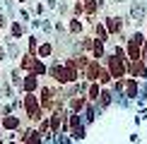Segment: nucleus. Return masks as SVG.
<instances>
[{"instance_id":"12","label":"nucleus","mask_w":147,"mask_h":144,"mask_svg":"<svg viewBox=\"0 0 147 144\" xmlns=\"http://www.w3.org/2000/svg\"><path fill=\"white\" fill-rule=\"evenodd\" d=\"M140 87H142L140 79H135V77H125V91H123V96L128 101H135L140 96Z\"/></svg>"},{"instance_id":"31","label":"nucleus","mask_w":147,"mask_h":144,"mask_svg":"<svg viewBox=\"0 0 147 144\" xmlns=\"http://www.w3.org/2000/svg\"><path fill=\"white\" fill-rule=\"evenodd\" d=\"M51 34H56V31H53V19H51V17H44V22H41V36L48 39Z\"/></svg>"},{"instance_id":"4","label":"nucleus","mask_w":147,"mask_h":144,"mask_svg":"<svg viewBox=\"0 0 147 144\" xmlns=\"http://www.w3.org/2000/svg\"><path fill=\"white\" fill-rule=\"evenodd\" d=\"M104 24H106V31L111 34V39H116L118 34H123V31H128V22H125V15H104V19H101Z\"/></svg>"},{"instance_id":"41","label":"nucleus","mask_w":147,"mask_h":144,"mask_svg":"<svg viewBox=\"0 0 147 144\" xmlns=\"http://www.w3.org/2000/svg\"><path fill=\"white\" fill-rule=\"evenodd\" d=\"M109 3H113V5H125L128 0H109Z\"/></svg>"},{"instance_id":"18","label":"nucleus","mask_w":147,"mask_h":144,"mask_svg":"<svg viewBox=\"0 0 147 144\" xmlns=\"http://www.w3.org/2000/svg\"><path fill=\"white\" fill-rule=\"evenodd\" d=\"M92 36H94V39H101V41H106V43H109V46H111V43H113V39H111V34H109V31H106V24H104L101 19H99V22H96V24H94V27H92Z\"/></svg>"},{"instance_id":"35","label":"nucleus","mask_w":147,"mask_h":144,"mask_svg":"<svg viewBox=\"0 0 147 144\" xmlns=\"http://www.w3.org/2000/svg\"><path fill=\"white\" fill-rule=\"evenodd\" d=\"M7 48H5V43H3V41H0V65H5V63H7Z\"/></svg>"},{"instance_id":"45","label":"nucleus","mask_w":147,"mask_h":144,"mask_svg":"<svg viewBox=\"0 0 147 144\" xmlns=\"http://www.w3.org/2000/svg\"><path fill=\"white\" fill-rule=\"evenodd\" d=\"M145 34H147V22H145Z\"/></svg>"},{"instance_id":"13","label":"nucleus","mask_w":147,"mask_h":144,"mask_svg":"<svg viewBox=\"0 0 147 144\" xmlns=\"http://www.w3.org/2000/svg\"><path fill=\"white\" fill-rule=\"evenodd\" d=\"M53 55H56V46H53V39H41L39 51H36V58H41V60H51Z\"/></svg>"},{"instance_id":"16","label":"nucleus","mask_w":147,"mask_h":144,"mask_svg":"<svg viewBox=\"0 0 147 144\" xmlns=\"http://www.w3.org/2000/svg\"><path fill=\"white\" fill-rule=\"evenodd\" d=\"M94 60H101L104 63V58L109 55V43L106 41H101V39H94V43H92V53H89Z\"/></svg>"},{"instance_id":"11","label":"nucleus","mask_w":147,"mask_h":144,"mask_svg":"<svg viewBox=\"0 0 147 144\" xmlns=\"http://www.w3.org/2000/svg\"><path fill=\"white\" fill-rule=\"evenodd\" d=\"M65 27H68V36H82V34H87V24L80 19V17H68V19H65Z\"/></svg>"},{"instance_id":"28","label":"nucleus","mask_w":147,"mask_h":144,"mask_svg":"<svg viewBox=\"0 0 147 144\" xmlns=\"http://www.w3.org/2000/svg\"><path fill=\"white\" fill-rule=\"evenodd\" d=\"M87 125H80V127H75V130H70V137H72V142H75V144H80V142H82L84 139V137H87Z\"/></svg>"},{"instance_id":"5","label":"nucleus","mask_w":147,"mask_h":144,"mask_svg":"<svg viewBox=\"0 0 147 144\" xmlns=\"http://www.w3.org/2000/svg\"><path fill=\"white\" fill-rule=\"evenodd\" d=\"M0 41H3V43H5V48H7V58H10V63H12V65H17V63H20V58H22V53H24L22 41L10 39L7 34H3V36H0Z\"/></svg>"},{"instance_id":"6","label":"nucleus","mask_w":147,"mask_h":144,"mask_svg":"<svg viewBox=\"0 0 147 144\" xmlns=\"http://www.w3.org/2000/svg\"><path fill=\"white\" fill-rule=\"evenodd\" d=\"M29 31H32V29H29V24H27V22L12 19V22H10V27H7V31H5V34H7L10 39H15V41H24Z\"/></svg>"},{"instance_id":"25","label":"nucleus","mask_w":147,"mask_h":144,"mask_svg":"<svg viewBox=\"0 0 147 144\" xmlns=\"http://www.w3.org/2000/svg\"><path fill=\"white\" fill-rule=\"evenodd\" d=\"M34 60H36V55H32V53H27V51H24L17 65H20V70H22V72H32V67H34Z\"/></svg>"},{"instance_id":"10","label":"nucleus","mask_w":147,"mask_h":144,"mask_svg":"<svg viewBox=\"0 0 147 144\" xmlns=\"http://www.w3.org/2000/svg\"><path fill=\"white\" fill-rule=\"evenodd\" d=\"M41 77H36L34 72H24V79H22V94H36L41 87Z\"/></svg>"},{"instance_id":"24","label":"nucleus","mask_w":147,"mask_h":144,"mask_svg":"<svg viewBox=\"0 0 147 144\" xmlns=\"http://www.w3.org/2000/svg\"><path fill=\"white\" fill-rule=\"evenodd\" d=\"M32 72H34L36 77H41V79H46V77H48V60L36 58V60H34V67H32Z\"/></svg>"},{"instance_id":"20","label":"nucleus","mask_w":147,"mask_h":144,"mask_svg":"<svg viewBox=\"0 0 147 144\" xmlns=\"http://www.w3.org/2000/svg\"><path fill=\"white\" fill-rule=\"evenodd\" d=\"M82 118H84V123H87V127L89 125H94L96 123V118H99V108H96V103H89L84 106V111H82Z\"/></svg>"},{"instance_id":"23","label":"nucleus","mask_w":147,"mask_h":144,"mask_svg":"<svg viewBox=\"0 0 147 144\" xmlns=\"http://www.w3.org/2000/svg\"><path fill=\"white\" fill-rule=\"evenodd\" d=\"M27 7H29V12H32L34 17H46V15H51L48 7L44 5V0H34V3H29Z\"/></svg>"},{"instance_id":"7","label":"nucleus","mask_w":147,"mask_h":144,"mask_svg":"<svg viewBox=\"0 0 147 144\" xmlns=\"http://www.w3.org/2000/svg\"><path fill=\"white\" fill-rule=\"evenodd\" d=\"M24 123H27V118L17 115V113H10V115L0 118V130H3V132H17Z\"/></svg>"},{"instance_id":"8","label":"nucleus","mask_w":147,"mask_h":144,"mask_svg":"<svg viewBox=\"0 0 147 144\" xmlns=\"http://www.w3.org/2000/svg\"><path fill=\"white\" fill-rule=\"evenodd\" d=\"M128 77H135L140 82H147V60H130L128 63Z\"/></svg>"},{"instance_id":"40","label":"nucleus","mask_w":147,"mask_h":144,"mask_svg":"<svg viewBox=\"0 0 147 144\" xmlns=\"http://www.w3.org/2000/svg\"><path fill=\"white\" fill-rule=\"evenodd\" d=\"M142 60H147V39H145V43H142Z\"/></svg>"},{"instance_id":"44","label":"nucleus","mask_w":147,"mask_h":144,"mask_svg":"<svg viewBox=\"0 0 147 144\" xmlns=\"http://www.w3.org/2000/svg\"><path fill=\"white\" fill-rule=\"evenodd\" d=\"M0 77H3V65H0Z\"/></svg>"},{"instance_id":"9","label":"nucleus","mask_w":147,"mask_h":144,"mask_svg":"<svg viewBox=\"0 0 147 144\" xmlns=\"http://www.w3.org/2000/svg\"><path fill=\"white\" fill-rule=\"evenodd\" d=\"M116 106V94L111 91V87H104L99 99H96V108H99V113H106L109 108Z\"/></svg>"},{"instance_id":"36","label":"nucleus","mask_w":147,"mask_h":144,"mask_svg":"<svg viewBox=\"0 0 147 144\" xmlns=\"http://www.w3.org/2000/svg\"><path fill=\"white\" fill-rule=\"evenodd\" d=\"M10 113H15V108H12V101H5V103H3V113H0V118H3V115H10Z\"/></svg>"},{"instance_id":"27","label":"nucleus","mask_w":147,"mask_h":144,"mask_svg":"<svg viewBox=\"0 0 147 144\" xmlns=\"http://www.w3.org/2000/svg\"><path fill=\"white\" fill-rule=\"evenodd\" d=\"M70 17H84V3L82 0H70Z\"/></svg>"},{"instance_id":"32","label":"nucleus","mask_w":147,"mask_h":144,"mask_svg":"<svg viewBox=\"0 0 147 144\" xmlns=\"http://www.w3.org/2000/svg\"><path fill=\"white\" fill-rule=\"evenodd\" d=\"M56 12H58L60 17H65V19H68V17H70V0H58Z\"/></svg>"},{"instance_id":"15","label":"nucleus","mask_w":147,"mask_h":144,"mask_svg":"<svg viewBox=\"0 0 147 144\" xmlns=\"http://www.w3.org/2000/svg\"><path fill=\"white\" fill-rule=\"evenodd\" d=\"M12 99H17V91L12 87V82L7 77H0V101H12Z\"/></svg>"},{"instance_id":"22","label":"nucleus","mask_w":147,"mask_h":144,"mask_svg":"<svg viewBox=\"0 0 147 144\" xmlns=\"http://www.w3.org/2000/svg\"><path fill=\"white\" fill-rule=\"evenodd\" d=\"M70 58H72V65L80 70V75L87 70V65H89V60H92L89 53H75V55H70Z\"/></svg>"},{"instance_id":"39","label":"nucleus","mask_w":147,"mask_h":144,"mask_svg":"<svg viewBox=\"0 0 147 144\" xmlns=\"http://www.w3.org/2000/svg\"><path fill=\"white\" fill-rule=\"evenodd\" d=\"M133 120H135V125H142V115H140V113H135V115H133Z\"/></svg>"},{"instance_id":"19","label":"nucleus","mask_w":147,"mask_h":144,"mask_svg":"<svg viewBox=\"0 0 147 144\" xmlns=\"http://www.w3.org/2000/svg\"><path fill=\"white\" fill-rule=\"evenodd\" d=\"M87 103H89V99H87V96L77 94V96H72V99L68 101V111H70V113H82Z\"/></svg>"},{"instance_id":"42","label":"nucleus","mask_w":147,"mask_h":144,"mask_svg":"<svg viewBox=\"0 0 147 144\" xmlns=\"http://www.w3.org/2000/svg\"><path fill=\"white\" fill-rule=\"evenodd\" d=\"M17 5H29V3H34V0H15Z\"/></svg>"},{"instance_id":"34","label":"nucleus","mask_w":147,"mask_h":144,"mask_svg":"<svg viewBox=\"0 0 147 144\" xmlns=\"http://www.w3.org/2000/svg\"><path fill=\"white\" fill-rule=\"evenodd\" d=\"M41 22H44V17H32L29 29H32V31H39V29H41Z\"/></svg>"},{"instance_id":"30","label":"nucleus","mask_w":147,"mask_h":144,"mask_svg":"<svg viewBox=\"0 0 147 144\" xmlns=\"http://www.w3.org/2000/svg\"><path fill=\"white\" fill-rule=\"evenodd\" d=\"M96 82H99L101 87H111V84H113V77H111V72H109L106 67H104V65H101V72H99V79H96Z\"/></svg>"},{"instance_id":"26","label":"nucleus","mask_w":147,"mask_h":144,"mask_svg":"<svg viewBox=\"0 0 147 144\" xmlns=\"http://www.w3.org/2000/svg\"><path fill=\"white\" fill-rule=\"evenodd\" d=\"M101 84L99 82H89V89H87V99L92 101V103H96V99H99V94H101Z\"/></svg>"},{"instance_id":"37","label":"nucleus","mask_w":147,"mask_h":144,"mask_svg":"<svg viewBox=\"0 0 147 144\" xmlns=\"http://www.w3.org/2000/svg\"><path fill=\"white\" fill-rule=\"evenodd\" d=\"M44 5L48 7V12L53 15V12H56V7H58V0H44Z\"/></svg>"},{"instance_id":"38","label":"nucleus","mask_w":147,"mask_h":144,"mask_svg":"<svg viewBox=\"0 0 147 144\" xmlns=\"http://www.w3.org/2000/svg\"><path fill=\"white\" fill-rule=\"evenodd\" d=\"M130 144H140V135L135 132V135H130Z\"/></svg>"},{"instance_id":"29","label":"nucleus","mask_w":147,"mask_h":144,"mask_svg":"<svg viewBox=\"0 0 147 144\" xmlns=\"http://www.w3.org/2000/svg\"><path fill=\"white\" fill-rule=\"evenodd\" d=\"M22 144H44V135H39V130L32 127V132L27 135V139H24Z\"/></svg>"},{"instance_id":"33","label":"nucleus","mask_w":147,"mask_h":144,"mask_svg":"<svg viewBox=\"0 0 147 144\" xmlns=\"http://www.w3.org/2000/svg\"><path fill=\"white\" fill-rule=\"evenodd\" d=\"M7 27H10V19H7V15H5V10H0V31H7Z\"/></svg>"},{"instance_id":"43","label":"nucleus","mask_w":147,"mask_h":144,"mask_svg":"<svg viewBox=\"0 0 147 144\" xmlns=\"http://www.w3.org/2000/svg\"><path fill=\"white\" fill-rule=\"evenodd\" d=\"M0 144H7V139H5V132L0 130Z\"/></svg>"},{"instance_id":"21","label":"nucleus","mask_w":147,"mask_h":144,"mask_svg":"<svg viewBox=\"0 0 147 144\" xmlns=\"http://www.w3.org/2000/svg\"><path fill=\"white\" fill-rule=\"evenodd\" d=\"M125 58H128V63L130 60H140L142 58V46H138V43H133V41H125Z\"/></svg>"},{"instance_id":"46","label":"nucleus","mask_w":147,"mask_h":144,"mask_svg":"<svg viewBox=\"0 0 147 144\" xmlns=\"http://www.w3.org/2000/svg\"><path fill=\"white\" fill-rule=\"evenodd\" d=\"M0 36H3V31H0Z\"/></svg>"},{"instance_id":"2","label":"nucleus","mask_w":147,"mask_h":144,"mask_svg":"<svg viewBox=\"0 0 147 144\" xmlns=\"http://www.w3.org/2000/svg\"><path fill=\"white\" fill-rule=\"evenodd\" d=\"M58 91V84H46V82H41V87H39V91H36V96H39V103L41 108H44V113L48 115V113L53 111V106H56V94Z\"/></svg>"},{"instance_id":"3","label":"nucleus","mask_w":147,"mask_h":144,"mask_svg":"<svg viewBox=\"0 0 147 144\" xmlns=\"http://www.w3.org/2000/svg\"><path fill=\"white\" fill-rule=\"evenodd\" d=\"M104 67L111 72L113 79H123V77H128V60L125 58H118L111 51H109V55L104 58Z\"/></svg>"},{"instance_id":"14","label":"nucleus","mask_w":147,"mask_h":144,"mask_svg":"<svg viewBox=\"0 0 147 144\" xmlns=\"http://www.w3.org/2000/svg\"><path fill=\"white\" fill-rule=\"evenodd\" d=\"M101 60H94V58H92L89 60V65H87V70H84L82 72V79H87V82H96V79H99V72H101Z\"/></svg>"},{"instance_id":"17","label":"nucleus","mask_w":147,"mask_h":144,"mask_svg":"<svg viewBox=\"0 0 147 144\" xmlns=\"http://www.w3.org/2000/svg\"><path fill=\"white\" fill-rule=\"evenodd\" d=\"M41 39H44L41 34H36V31H29V34H27V39H24V51H27V53H32V55H36V51H39V43H41Z\"/></svg>"},{"instance_id":"1","label":"nucleus","mask_w":147,"mask_h":144,"mask_svg":"<svg viewBox=\"0 0 147 144\" xmlns=\"http://www.w3.org/2000/svg\"><path fill=\"white\" fill-rule=\"evenodd\" d=\"M22 115L27 118V123L34 125V127L39 125L41 118H46V113H44V108H41L36 94H24L22 96Z\"/></svg>"}]
</instances>
